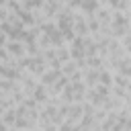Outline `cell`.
<instances>
[{
  "instance_id": "cell-1",
  "label": "cell",
  "mask_w": 131,
  "mask_h": 131,
  "mask_svg": "<svg viewBox=\"0 0 131 131\" xmlns=\"http://www.w3.org/2000/svg\"><path fill=\"white\" fill-rule=\"evenodd\" d=\"M0 43H2V37H0Z\"/></svg>"
}]
</instances>
